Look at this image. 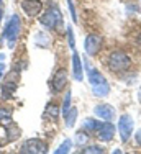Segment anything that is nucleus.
<instances>
[{
	"mask_svg": "<svg viewBox=\"0 0 141 154\" xmlns=\"http://www.w3.org/2000/svg\"><path fill=\"white\" fill-rule=\"evenodd\" d=\"M85 67H87V79L89 84L92 87V92L95 97H107L110 94V84L105 79V75L100 71H97L95 67H92L89 62H85Z\"/></svg>",
	"mask_w": 141,
	"mask_h": 154,
	"instance_id": "f257e3e1",
	"label": "nucleus"
},
{
	"mask_svg": "<svg viewBox=\"0 0 141 154\" xmlns=\"http://www.w3.org/2000/svg\"><path fill=\"white\" fill-rule=\"evenodd\" d=\"M107 64H108V69L112 72L120 74V72H125L130 69V66H131V57H130L125 51H113L108 56V62H107Z\"/></svg>",
	"mask_w": 141,
	"mask_h": 154,
	"instance_id": "f03ea898",
	"label": "nucleus"
},
{
	"mask_svg": "<svg viewBox=\"0 0 141 154\" xmlns=\"http://www.w3.org/2000/svg\"><path fill=\"white\" fill-rule=\"evenodd\" d=\"M21 31V20L18 15H12L5 26V31H3V36L7 38V43H8V48H13L15 43H17L18 36H20Z\"/></svg>",
	"mask_w": 141,
	"mask_h": 154,
	"instance_id": "7ed1b4c3",
	"label": "nucleus"
},
{
	"mask_svg": "<svg viewBox=\"0 0 141 154\" xmlns=\"http://www.w3.org/2000/svg\"><path fill=\"white\" fill-rule=\"evenodd\" d=\"M39 21H41V25L44 28H48V30H56L58 25L62 23V13L59 12L58 7H51V8L39 18Z\"/></svg>",
	"mask_w": 141,
	"mask_h": 154,
	"instance_id": "20e7f679",
	"label": "nucleus"
},
{
	"mask_svg": "<svg viewBox=\"0 0 141 154\" xmlns=\"http://www.w3.org/2000/svg\"><path fill=\"white\" fill-rule=\"evenodd\" d=\"M102 48V36L97 33H90V35L85 36L84 39V49L89 56H95Z\"/></svg>",
	"mask_w": 141,
	"mask_h": 154,
	"instance_id": "39448f33",
	"label": "nucleus"
},
{
	"mask_svg": "<svg viewBox=\"0 0 141 154\" xmlns=\"http://www.w3.org/2000/svg\"><path fill=\"white\" fill-rule=\"evenodd\" d=\"M133 128H135V123H133V118L130 115H121L120 120H118V131H120L121 141H128L133 134Z\"/></svg>",
	"mask_w": 141,
	"mask_h": 154,
	"instance_id": "423d86ee",
	"label": "nucleus"
},
{
	"mask_svg": "<svg viewBox=\"0 0 141 154\" xmlns=\"http://www.w3.org/2000/svg\"><path fill=\"white\" fill-rule=\"evenodd\" d=\"M21 152H28V154H44L48 152V144L43 139L33 138V139H27L23 144Z\"/></svg>",
	"mask_w": 141,
	"mask_h": 154,
	"instance_id": "0eeeda50",
	"label": "nucleus"
},
{
	"mask_svg": "<svg viewBox=\"0 0 141 154\" xmlns=\"http://www.w3.org/2000/svg\"><path fill=\"white\" fill-rule=\"evenodd\" d=\"M66 85H67V71L64 67H59L51 79V89H53V92L59 94L61 90L66 89Z\"/></svg>",
	"mask_w": 141,
	"mask_h": 154,
	"instance_id": "6e6552de",
	"label": "nucleus"
},
{
	"mask_svg": "<svg viewBox=\"0 0 141 154\" xmlns=\"http://www.w3.org/2000/svg\"><path fill=\"white\" fill-rule=\"evenodd\" d=\"M21 8H23V12L27 13L28 17L35 18L41 13L43 3H41V0H23V2H21Z\"/></svg>",
	"mask_w": 141,
	"mask_h": 154,
	"instance_id": "1a4fd4ad",
	"label": "nucleus"
},
{
	"mask_svg": "<svg viewBox=\"0 0 141 154\" xmlns=\"http://www.w3.org/2000/svg\"><path fill=\"white\" fill-rule=\"evenodd\" d=\"M94 113H95L97 118L103 120V122H112V120L115 118V108L112 107V105H108V103L97 105V107L94 108Z\"/></svg>",
	"mask_w": 141,
	"mask_h": 154,
	"instance_id": "9d476101",
	"label": "nucleus"
},
{
	"mask_svg": "<svg viewBox=\"0 0 141 154\" xmlns=\"http://www.w3.org/2000/svg\"><path fill=\"white\" fill-rule=\"evenodd\" d=\"M115 136V126L110 122H105L100 125V128L97 130V138L100 139L102 143H108L112 141Z\"/></svg>",
	"mask_w": 141,
	"mask_h": 154,
	"instance_id": "9b49d317",
	"label": "nucleus"
},
{
	"mask_svg": "<svg viewBox=\"0 0 141 154\" xmlns=\"http://www.w3.org/2000/svg\"><path fill=\"white\" fill-rule=\"evenodd\" d=\"M72 75L77 82H82V79H84L82 62H80V56L76 49H72Z\"/></svg>",
	"mask_w": 141,
	"mask_h": 154,
	"instance_id": "f8f14e48",
	"label": "nucleus"
},
{
	"mask_svg": "<svg viewBox=\"0 0 141 154\" xmlns=\"http://www.w3.org/2000/svg\"><path fill=\"white\" fill-rule=\"evenodd\" d=\"M77 115H79V112H77L76 107H70L67 112L64 113V122H66V126L67 128H72L74 125H76V120H77Z\"/></svg>",
	"mask_w": 141,
	"mask_h": 154,
	"instance_id": "ddd939ff",
	"label": "nucleus"
},
{
	"mask_svg": "<svg viewBox=\"0 0 141 154\" xmlns=\"http://www.w3.org/2000/svg\"><path fill=\"white\" fill-rule=\"evenodd\" d=\"M100 123L99 120H95V118H85V122H84V130L87 131L89 134L90 133H97V130L100 128Z\"/></svg>",
	"mask_w": 141,
	"mask_h": 154,
	"instance_id": "4468645a",
	"label": "nucleus"
},
{
	"mask_svg": "<svg viewBox=\"0 0 141 154\" xmlns=\"http://www.w3.org/2000/svg\"><path fill=\"white\" fill-rule=\"evenodd\" d=\"M7 126H8V128H7V136H8V141H15V139H17V138L21 134L20 128H18L13 122H12V123H8Z\"/></svg>",
	"mask_w": 141,
	"mask_h": 154,
	"instance_id": "2eb2a0df",
	"label": "nucleus"
},
{
	"mask_svg": "<svg viewBox=\"0 0 141 154\" xmlns=\"http://www.w3.org/2000/svg\"><path fill=\"white\" fill-rule=\"evenodd\" d=\"M87 141H89V133H87L85 130L77 131L76 136H74V144H77V146H84V144H87Z\"/></svg>",
	"mask_w": 141,
	"mask_h": 154,
	"instance_id": "dca6fc26",
	"label": "nucleus"
},
{
	"mask_svg": "<svg viewBox=\"0 0 141 154\" xmlns=\"http://www.w3.org/2000/svg\"><path fill=\"white\" fill-rule=\"evenodd\" d=\"M12 123V110L10 108H0V125Z\"/></svg>",
	"mask_w": 141,
	"mask_h": 154,
	"instance_id": "f3484780",
	"label": "nucleus"
},
{
	"mask_svg": "<svg viewBox=\"0 0 141 154\" xmlns=\"http://www.w3.org/2000/svg\"><path fill=\"white\" fill-rule=\"evenodd\" d=\"M59 113H61V107H58L56 103H48V107H46V115H49L51 118L56 120L58 116H59Z\"/></svg>",
	"mask_w": 141,
	"mask_h": 154,
	"instance_id": "a211bd4d",
	"label": "nucleus"
},
{
	"mask_svg": "<svg viewBox=\"0 0 141 154\" xmlns=\"http://www.w3.org/2000/svg\"><path fill=\"white\" fill-rule=\"evenodd\" d=\"M70 148H72V141H70V139H64L62 144L54 151V154H67L70 151Z\"/></svg>",
	"mask_w": 141,
	"mask_h": 154,
	"instance_id": "6ab92c4d",
	"label": "nucleus"
},
{
	"mask_svg": "<svg viewBox=\"0 0 141 154\" xmlns=\"http://www.w3.org/2000/svg\"><path fill=\"white\" fill-rule=\"evenodd\" d=\"M69 108H70V90H67L66 95H64V102H62V107H61V113L64 115Z\"/></svg>",
	"mask_w": 141,
	"mask_h": 154,
	"instance_id": "aec40b11",
	"label": "nucleus"
},
{
	"mask_svg": "<svg viewBox=\"0 0 141 154\" xmlns=\"http://www.w3.org/2000/svg\"><path fill=\"white\" fill-rule=\"evenodd\" d=\"M85 154H102L103 152V148L102 146H97V144H92V146H87L84 149Z\"/></svg>",
	"mask_w": 141,
	"mask_h": 154,
	"instance_id": "412c9836",
	"label": "nucleus"
},
{
	"mask_svg": "<svg viewBox=\"0 0 141 154\" xmlns=\"http://www.w3.org/2000/svg\"><path fill=\"white\" fill-rule=\"evenodd\" d=\"M67 38H69L70 49H76V39H74V36H72V28L70 26H67Z\"/></svg>",
	"mask_w": 141,
	"mask_h": 154,
	"instance_id": "4be33fe9",
	"label": "nucleus"
},
{
	"mask_svg": "<svg viewBox=\"0 0 141 154\" xmlns=\"http://www.w3.org/2000/svg\"><path fill=\"white\" fill-rule=\"evenodd\" d=\"M67 5H69V12H70V17H72L74 23H76V21H77V15H76V8H74V3H72V0H67Z\"/></svg>",
	"mask_w": 141,
	"mask_h": 154,
	"instance_id": "5701e85b",
	"label": "nucleus"
},
{
	"mask_svg": "<svg viewBox=\"0 0 141 154\" xmlns=\"http://www.w3.org/2000/svg\"><path fill=\"white\" fill-rule=\"evenodd\" d=\"M135 139H136V143H138V144L141 146V128L138 131H136V134H135Z\"/></svg>",
	"mask_w": 141,
	"mask_h": 154,
	"instance_id": "b1692460",
	"label": "nucleus"
},
{
	"mask_svg": "<svg viewBox=\"0 0 141 154\" xmlns=\"http://www.w3.org/2000/svg\"><path fill=\"white\" fill-rule=\"evenodd\" d=\"M3 59H5V56H3V54H0V62H2Z\"/></svg>",
	"mask_w": 141,
	"mask_h": 154,
	"instance_id": "393cba45",
	"label": "nucleus"
},
{
	"mask_svg": "<svg viewBox=\"0 0 141 154\" xmlns=\"http://www.w3.org/2000/svg\"><path fill=\"white\" fill-rule=\"evenodd\" d=\"M138 98H139V102H141V89H139V92H138Z\"/></svg>",
	"mask_w": 141,
	"mask_h": 154,
	"instance_id": "a878e982",
	"label": "nucleus"
},
{
	"mask_svg": "<svg viewBox=\"0 0 141 154\" xmlns=\"http://www.w3.org/2000/svg\"><path fill=\"white\" fill-rule=\"evenodd\" d=\"M3 67H5V66H3V64H0V72L3 71Z\"/></svg>",
	"mask_w": 141,
	"mask_h": 154,
	"instance_id": "bb28decb",
	"label": "nucleus"
},
{
	"mask_svg": "<svg viewBox=\"0 0 141 154\" xmlns=\"http://www.w3.org/2000/svg\"><path fill=\"white\" fill-rule=\"evenodd\" d=\"M0 20H2V8H0Z\"/></svg>",
	"mask_w": 141,
	"mask_h": 154,
	"instance_id": "cd10ccee",
	"label": "nucleus"
},
{
	"mask_svg": "<svg viewBox=\"0 0 141 154\" xmlns=\"http://www.w3.org/2000/svg\"><path fill=\"white\" fill-rule=\"evenodd\" d=\"M0 8H2V0H0Z\"/></svg>",
	"mask_w": 141,
	"mask_h": 154,
	"instance_id": "c85d7f7f",
	"label": "nucleus"
},
{
	"mask_svg": "<svg viewBox=\"0 0 141 154\" xmlns=\"http://www.w3.org/2000/svg\"><path fill=\"white\" fill-rule=\"evenodd\" d=\"M0 79H2V72H0Z\"/></svg>",
	"mask_w": 141,
	"mask_h": 154,
	"instance_id": "c756f323",
	"label": "nucleus"
}]
</instances>
